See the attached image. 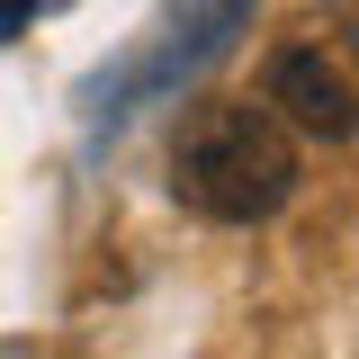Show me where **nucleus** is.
Segmentation results:
<instances>
[{"label": "nucleus", "mask_w": 359, "mask_h": 359, "mask_svg": "<svg viewBox=\"0 0 359 359\" xmlns=\"http://www.w3.org/2000/svg\"><path fill=\"white\" fill-rule=\"evenodd\" d=\"M297 180V135L252 99H198L171 135V198L207 224H269Z\"/></svg>", "instance_id": "obj_1"}, {"label": "nucleus", "mask_w": 359, "mask_h": 359, "mask_svg": "<svg viewBox=\"0 0 359 359\" xmlns=\"http://www.w3.org/2000/svg\"><path fill=\"white\" fill-rule=\"evenodd\" d=\"M261 90H269V117L314 135V144H351L359 135V90H351V72H341L323 45H278Z\"/></svg>", "instance_id": "obj_2"}, {"label": "nucleus", "mask_w": 359, "mask_h": 359, "mask_svg": "<svg viewBox=\"0 0 359 359\" xmlns=\"http://www.w3.org/2000/svg\"><path fill=\"white\" fill-rule=\"evenodd\" d=\"M27 18H36V0H0V36H18Z\"/></svg>", "instance_id": "obj_3"}, {"label": "nucleus", "mask_w": 359, "mask_h": 359, "mask_svg": "<svg viewBox=\"0 0 359 359\" xmlns=\"http://www.w3.org/2000/svg\"><path fill=\"white\" fill-rule=\"evenodd\" d=\"M341 36H351V63H359V9H351V27H341Z\"/></svg>", "instance_id": "obj_4"}]
</instances>
